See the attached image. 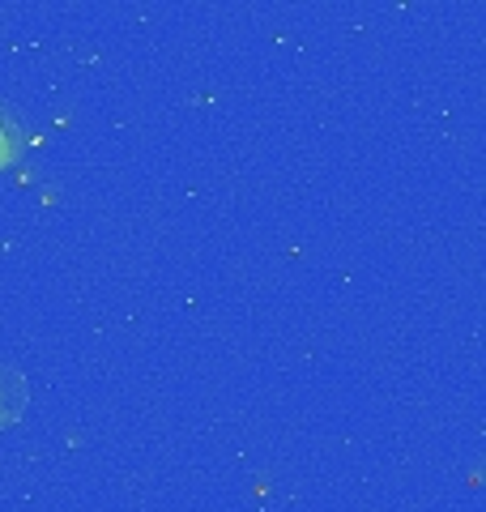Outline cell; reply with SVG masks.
Segmentation results:
<instances>
[{"instance_id":"6da1fadb","label":"cell","mask_w":486,"mask_h":512,"mask_svg":"<svg viewBox=\"0 0 486 512\" xmlns=\"http://www.w3.org/2000/svg\"><path fill=\"white\" fill-rule=\"evenodd\" d=\"M26 406V380L0 363V427H9Z\"/></svg>"},{"instance_id":"7a4b0ae2","label":"cell","mask_w":486,"mask_h":512,"mask_svg":"<svg viewBox=\"0 0 486 512\" xmlns=\"http://www.w3.org/2000/svg\"><path fill=\"white\" fill-rule=\"evenodd\" d=\"M22 146V128H18V116H13L9 107H0V167L9 163L13 154Z\"/></svg>"}]
</instances>
